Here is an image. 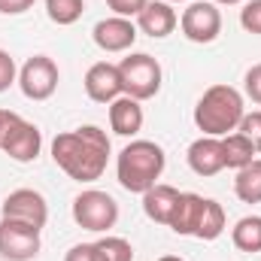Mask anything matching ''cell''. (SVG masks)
Instances as JSON below:
<instances>
[{
    "label": "cell",
    "instance_id": "11",
    "mask_svg": "<svg viewBox=\"0 0 261 261\" xmlns=\"http://www.w3.org/2000/svg\"><path fill=\"white\" fill-rule=\"evenodd\" d=\"M91 40L100 52H128L130 46L137 43V24L130 18H122V15H110V18H100L91 31Z\"/></svg>",
    "mask_w": 261,
    "mask_h": 261
},
{
    "label": "cell",
    "instance_id": "34",
    "mask_svg": "<svg viewBox=\"0 0 261 261\" xmlns=\"http://www.w3.org/2000/svg\"><path fill=\"white\" fill-rule=\"evenodd\" d=\"M167 3H186V0H167Z\"/></svg>",
    "mask_w": 261,
    "mask_h": 261
},
{
    "label": "cell",
    "instance_id": "3",
    "mask_svg": "<svg viewBox=\"0 0 261 261\" xmlns=\"http://www.w3.org/2000/svg\"><path fill=\"white\" fill-rule=\"evenodd\" d=\"M246 116L243 107V94L234 85H210L195 107V125L203 130V137H228L234 134L240 119Z\"/></svg>",
    "mask_w": 261,
    "mask_h": 261
},
{
    "label": "cell",
    "instance_id": "13",
    "mask_svg": "<svg viewBox=\"0 0 261 261\" xmlns=\"http://www.w3.org/2000/svg\"><path fill=\"white\" fill-rule=\"evenodd\" d=\"M176 24H179V15H176L173 3H167V0H149L146 9L137 15V28L152 40L170 37L176 31Z\"/></svg>",
    "mask_w": 261,
    "mask_h": 261
},
{
    "label": "cell",
    "instance_id": "16",
    "mask_svg": "<svg viewBox=\"0 0 261 261\" xmlns=\"http://www.w3.org/2000/svg\"><path fill=\"white\" fill-rule=\"evenodd\" d=\"M179 195H182L179 189L164 186V182H155L149 192H143V213L155 225H170V216H173V206H176Z\"/></svg>",
    "mask_w": 261,
    "mask_h": 261
},
{
    "label": "cell",
    "instance_id": "18",
    "mask_svg": "<svg viewBox=\"0 0 261 261\" xmlns=\"http://www.w3.org/2000/svg\"><path fill=\"white\" fill-rule=\"evenodd\" d=\"M222 152H225V167H231V170H240V167H246V164H252L255 161V146L240 134V130H234V134H228V137H222Z\"/></svg>",
    "mask_w": 261,
    "mask_h": 261
},
{
    "label": "cell",
    "instance_id": "5",
    "mask_svg": "<svg viewBox=\"0 0 261 261\" xmlns=\"http://www.w3.org/2000/svg\"><path fill=\"white\" fill-rule=\"evenodd\" d=\"M73 222L85 231H97V234L110 231L119 222V203L113 195L97 192V189L79 192L73 197Z\"/></svg>",
    "mask_w": 261,
    "mask_h": 261
},
{
    "label": "cell",
    "instance_id": "31",
    "mask_svg": "<svg viewBox=\"0 0 261 261\" xmlns=\"http://www.w3.org/2000/svg\"><path fill=\"white\" fill-rule=\"evenodd\" d=\"M15 119H18V113H12V110H0V146H3V137H6V130L12 128Z\"/></svg>",
    "mask_w": 261,
    "mask_h": 261
},
{
    "label": "cell",
    "instance_id": "2",
    "mask_svg": "<svg viewBox=\"0 0 261 261\" xmlns=\"http://www.w3.org/2000/svg\"><path fill=\"white\" fill-rule=\"evenodd\" d=\"M164 164H167V155H164V149L158 143H152V140H130L128 146L119 152V158H116L119 186L125 192H130V195H143L161 179Z\"/></svg>",
    "mask_w": 261,
    "mask_h": 261
},
{
    "label": "cell",
    "instance_id": "14",
    "mask_svg": "<svg viewBox=\"0 0 261 261\" xmlns=\"http://www.w3.org/2000/svg\"><path fill=\"white\" fill-rule=\"evenodd\" d=\"M189 167L197 176H216L225 170V152H222V137H197L189 146Z\"/></svg>",
    "mask_w": 261,
    "mask_h": 261
},
{
    "label": "cell",
    "instance_id": "29",
    "mask_svg": "<svg viewBox=\"0 0 261 261\" xmlns=\"http://www.w3.org/2000/svg\"><path fill=\"white\" fill-rule=\"evenodd\" d=\"M64 261H100V255H97V246L94 243H76L64 255Z\"/></svg>",
    "mask_w": 261,
    "mask_h": 261
},
{
    "label": "cell",
    "instance_id": "23",
    "mask_svg": "<svg viewBox=\"0 0 261 261\" xmlns=\"http://www.w3.org/2000/svg\"><path fill=\"white\" fill-rule=\"evenodd\" d=\"M97 255L100 261H134V246H130L125 237H100L97 243Z\"/></svg>",
    "mask_w": 261,
    "mask_h": 261
},
{
    "label": "cell",
    "instance_id": "17",
    "mask_svg": "<svg viewBox=\"0 0 261 261\" xmlns=\"http://www.w3.org/2000/svg\"><path fill=\"white\" fill-rule=\"evenodd\" d=\"M200 210H203V197L195 192H182L176 206H173V216H170V231L179 234V237H195L197 219H200Z\"/></svg>",
    "mask_w": 261,
    "mask_h": 261
},
{
    "label": "cell",
    "instance_id": "12",
    "mask_svg": "<svg viewBox=\"0 0 261 261\" xmlns=\"http://www.w3.org/2000/svg\"><path fill=\"white\" fill-rule=\"evenodd\" d=\"M85 94L94 103H113L116 97H122V76H119V64L110 61H97L88 67L85 73Z\"/></svg>",
    "mask_w": 261,
    "mask_h": 261
},
{
    "label": "cell",
    "instance_id": "20",
    "mask_svg": "<svg viewBox=\"0 0 261 261\" xmlns=\"http://www.w3.org/2000/svg\"><path fill=\"white\" fill-rule=\"evenodd\" d=\"M234 195L240 197L243 203H261V161L258 158L252 164H246V167L237 170Z\"/></svg>",
    "mask_w": 261,
    "mask_h": 261
},
{
    "label": "cell",
    "instance_id": "21",
    "mask_svg": "<svg viewBox=\"0 0 261 261\" xmlns=\"http://www.w3.org/2000/svg\"><path fill=\"white\" fill-rule=\"evenodd\" d=\"M231 243L240 252H261V216H243L231 228Z\"/></svg>",
    "mask_w": 261,
    "mask_h": 261
},
{
    "label": "cell",
    "instance_id": "32",
    "mask_svg": "<svg viewBox=\"0 0 261 261\" xmlns=\"http://www.w3.org/2000/svg\"><path fill=\"white\" fill-rule=\"evenodd\" d=\"M213 3H216V6H219V3H222V6H237V3H243V0H213Z\"/></svg>",
    "mask_w": 261,
    "mask_h": 261
},
{
    "label": "cell",
    "instance_id": "19",
    "mask_svg": "<svg viewBox=\"0 0 261 261\" xmlns=\"http://www.w3.org/2000/svg\"><path fill=\"white\" fill-rule=\"evenodd\" d=\"M225 231V210L219 200L213 197H203V210H200V219H197V228H195V237L197 240H216L222 237Z\"/></svg>",
    "mask_w": 261,
    "mask_h": 261
},
{
    "label": "cell",
    "instance_id": "10",
    "mask_svg": "<svg viewBox=\"0 0 261 261\" xmlns=\"http://www.w3.org/2000/svg\"><path fill=\"white\" fill-rule=\"evenodd\" d=\"M40 149H43V134H40V128H37L34 122H24L21 116L12 122V128L6 130L3 146H0V152L9 155V158L18 161V164H31V161H37Z\"/></svg>",
    "mask_w": 261,
    "mask_h": 261
},
{
    "label": "cell",
    "instance_id": "24",
    "mask_svg": "<svg viewBox=\"0 0 261 261\" xmlns=\"http://www.w3.org/2000/svg\"><path fill=\"white\" fill-rule=\"evenodd\" d=\"M237 130L255 146V152H261V110H252V113H246L243 119H240V125Z\"/></svg>",
    "mask_w": 261,
    "mask_h": 261
},
{
    "label": "cell",
    "instance_id": "9",
    "mask_svg": "<svg viewBox=\"0 0 261 261\" xmlns=\"http://www.w3.org/2000/svg\"><path fill=\"white\" fill-rule=\"evenodd\" d=\"M3 219H15V222L34 225V228L43 231L46 222H49V203L34 189H15L3 200Z\"/></svg>",
    "mask_w": 261,
    "mask_h": 261
},
{
    "label": "cell",
    "instance_id": "22",
    "mask_svg": "<svg viewBox=\"0 0 261 261\" xmlns=\"http://www.w3.org/2000/svg\"><path fill=\"white\" fill-rule=\"evenodd\" d=\"M46 12L55 24H76L85 12V0H46Z\"/></svg>",
    "mask_w": 261,
    "mask_h": 261
},
{
    "label": "cell",
    "instance_id": "15",
    "mask_svg": "<svg viewBox=\"0 0 261 261\" xmlns=\"http://www.w3.org/2000/svg\"><path fill=\"white\" fill-rule=\"evenodd\" d=\"M143 119L146 116H143L140 100H134L128 94H122L110 103V128L119 137H137L140 128H143Z\"/></svg>",
    "mask_w": 261,
    "mask_h": 261
},
{
    "label": "cell",
    "instance_id": "6",
    "mask_svg": "<svg viewBox=\"0 0 261 261\" xmlns=\"http://www.w3.org/2000/svg\"><path fill=\"white\" fill-rule=\"evenodd\" d=\"M58 64L49 55H34L18 70V88L28 100H49L58 91Z\"/></svg>",
    "mask_w": 261,
    "mask_h": 261
},
{
    "label": "cell",
    "instance_id": "1",
    "mask_svg": "<svg viewBox=\"0 0 261 261\" xmlns=\"http://www.w3.org/2000/svg\"><path fill=\"white\" fill-rule=\"evenodd\" d=\"M110 137L97 125H82L76 130H64L52 140V161L76 182H94L103 176L110 161Z\"/></svg>",
    "mask_w": 261,
    "mask_h": 261
},
{
    "label": "cell",
    "instance_id": "8",
    "mask_svg": "<svg viewBox=\"0 0 261 261\" xmlns=\"http://www.w3.org/2000/svg\"><path fill=\"white\" fill-rule=\"evenodd\" d=\"M40 228L15 219H0V255L6 261H34L40 255Z\"/></svg>",
    "mask_w": 261,
    "mask_h": 261
},
{
    "label": "cell",
    "instance_id": "33",
    "mask_svg": "<svg viewBox=\"0 0 261 261\" xmlns=\"http://www.w3.org/2000/svg\"><path fill=\"white\" fill-rule=\"evenodd\" d=\"M158 261H186V258H179V255H161Z\"/></svg>",
    "mask_w": 261,
    "mask_h": 261
},
{
    "label": "cell",
    "instance_id": "27",
    "mask_svg": "<svg viewBox=\"0 0 261 261\" xmlns=\"http://www.w3.org/2000/svg\"><path fill=\"white\" fill-rule=\"evenodd\" d=\"M243 88H246V94L252 97V103H258L261 107V64H252L246 70V76H243Z\"/></svg>",
    "mask_w": 261,
    "mask_h": 261
},
{
    "label": "cell",
    "instance_id": "28",
    "mask_svg": "<svg viewBox=\"0 0 261 261\" xmlns=\"http://www.w3.org/2000/svg\"><path fill=\"white\" fill-rule=\"evenodd\" d=\"M146 3H149V0H107V6H110L116 15H122V18L140 15V12L146 9Z\"/></svg>",
    "mask_w": 261,
    "mask_h": 261
},
{
    "label": "cell",
    "instance_id": "26",
    "mask_svg": "<svg viewBox=\"0 0 261 261\" xmlns=\"http://www.w3.org/2000/svg\"><path fill=\"white\" fill-rule=\"evenodd\" d=\"M18 79V67H15V58L6 52V49H0V94L3 91H9V85Z\"/></svg>",
    "mask_w": 261,
    "mask_h": 261
},
{
    "label": "cell",
    "instance_id": "30",
    "mask_svg": "<svg viewBox=\"0 0 261 261\" xmlns=\"http://www.w3.org/2000/svg\"><path fill=\"white\" fill-rule=\"evenodd\" d=\"M37 0H0V15H21L34 6Z\"/></svg>",
    "mask_w": 261,
    "mask_h": 261
},
{
    "label": "cell",
    "instance_id": "4",
    "mask_svg": "<svg viewBox=\"0 0 261 261\" xmlns=\"http://www.w3.org/2000/svg\"><path fill=\"white\" fill-rule=\"evenodd\" d=\"M119 76H122V91L134 97V100H149L161 91V79L164 70L161 64L146 55V52H130L128 58H122L119 64Z\"/></svg>",
    "mask_w": 261,
    "mask_h": 261
},
{
    "label": "cell",
    "instance_id": "25",
    "mask_svg": "<svg viewBox=\"0 0 261 261\" xmlns=\"http://www.w3.org/2000/svg\"><path fill=\"white\" fill-rule=\"evenodd\" d=\"M240 24L246 34H258L261 37V0H249L240 9Z\"/></svg>",
    "mask_w": 261,
    "mask_h": 261
},
{
    "label": "cell",
    "instance_id": "7",
    "mask_svg": "<svg viewBox=\"0 0 261 261\" xmlns=\"http://www.w3.org/2000/svg\"><path fill=\"white\" fill-rule=\"evenodd\" d=\"M179 28L186 40L206 46L222 34V12L213 0H192L179 15Z\"/></svg>",
    "mask_w": 261,
    "mask_h": 261
}]
</instances>
